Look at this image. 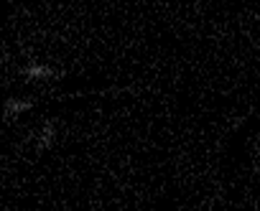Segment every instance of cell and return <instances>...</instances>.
<instances>
[{
  "label": "cell",
  "instance_id": "7a4b0ae2",
  "mask_svg": "<svg viewBox=\"0 0 260 211\" xmlns=\"http://www.w3.org/2000/svg\"><path fill=\"white\" fill-rule=\"evenodd\" d=\"M54 143H56V125H54V120H46L41 133L36 135V150H49Z\"/></svg>",
  "mask_w": 260,
  "mask_h": 211
},
{
  "label": "cell",
  "instance_id": "6da1fadb",
  "mask_svg": "<svg viewBox=\"0 0 260 211\" xmlns=\"http://www.w3.org/2000/svg\"><path fill=\"white\" fill-rule=\"evenodd\" d=\"M21 74H23L28 81H44V79H54V76H59L56 69H51V66H46V64H36V61L26 64V66L21 69Z\"/></svg>",
  "mask_w": 260,
  "mask_h": 211
},
{
  "label": "cell",
  "instance_id": "3957f363",
  "mask_svg": "<svg viewBox=\"0 0 260 211\" xmlns=\"http://www.w3.org/2000/svg\"><path fill=\"white\" fill-rule=\"evenodd\" d=\"M31 107H34V102H31V99L11 97V99L6 102V117H8V120H13V117H18V115H26Z\"/></svg>",
  "mask_w": 260,
  "mask_h": 211
}]
</instances>
